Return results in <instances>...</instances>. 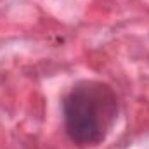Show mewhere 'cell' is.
<instances>
[{
	"mask_svg": "<svg viewBox=\"0 0 149 149\" xmlns=\"http://www.w3.org/2000/svg\"><path fill=\"white\" fill-rule=\"evenodd\" d=\"M118 113L116 95L106 83L85 80L64 101V123L78 146H95L106 139Z\"/></svg>",
	"mask_w": 149,
	"mask_h": 149,
	"instance_id": "1",
	"label": "cell"
}]
</instances>
